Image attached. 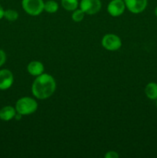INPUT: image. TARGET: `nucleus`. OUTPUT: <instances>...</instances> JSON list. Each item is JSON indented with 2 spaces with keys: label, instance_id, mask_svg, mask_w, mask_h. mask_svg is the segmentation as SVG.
<instances>
[{
  "label": "nucleus",
  "instance_id": "dca6fc26",
  "mask_svg": "<svg viewBox=\"0 0 157 158\" xmlns=\"http://www.w3.org/2000/svg\"><path fill=\"white\" fill-rule=\"evenodd\" d=\"M119 155L118 154V153L113 151H108V152L105 154V157L106 158H119Z\"/></svg>",
  "mask_w": 157,
  "mask_h": 158
},
{
  "label": "nucleus",
  "instance_id": "9d476101",
  "mask_svg": "<svg viewBox=\"0 0 157 158\" xmlns=\"http://www.w3.org/2000/svg\"><path fill=\"white\" fill-rule=\"evenodd\" d=\"M16 110L13 106H6L0 110V120L3 121H9L15 118Z\"/></svg>",
  "mask_w": 157,
  "mask_h": 158
},
{
  "label": "nucleus",
  "instance_id": "aec40b11",
  "mask_svg": "<svg viewBox=\"0 0 157 158\" xmlns=\"http://www.w3.org/2000/svg\"><path fill=\"white\" fill-rule=\"evenodd\" d=\"M155 104H156V107H157V100H156V103H155Z\"/></svg>",
  "mask_w": 157,
  "mask_h": 158
},
{
  "label": "nucleus",
  "instance_id": "423d86ee",
  "mask_svg": "<svg viewBox=\"0 0 157 158\" xmlns=\"http://www.w3.org/2000/svg\"><path fill=\"white\" fill-rule=\"evenodd\" d=\"M124 2L128 10L134 14L143 12L148 4V0H124Z\"/></svg>",
  "mask_w": 157,
  "mask_h": 158
},
{
  "label": "nucleus",
  "instance_id": "f257e3e1",
  "mask_svg": "<svg viewBox=\"0 0 157 158\" xmlns=\"http://www.w3.org/2000/svg\"><path fill=\"white\" fill-rule=\"evenodd\" d=\"M56 83L53 77L47 73L38 76L32 85V93L35 98L46 100L54 94Z\"/></svg>",
  "mask_w": 157,
  "mask_h": 158
},
{
  "label": "nucleus",
  "instance_id": "0eeeda50",
  "mask_svg": "<svg viewBox=\"0 0 157 158\" xmlns=\"http://www.w3.org/2000/svg\"><path fill=\"white\" fill-rule=\"evenodd\" d=\"M124 0H112L107 6V11L112 16L118 17L123 14L126 9Z\"/></svg>",
  "mask_w": 157,
  "mask_h": 158
},
{
  "label": "nucleus",
  "instance_id": "4468645a",
  "mask_svg": "<svg viewBox=\"0 0 157 158\" xmlns=\"http://www.w3.org/2000/svg\"><path fill=\"white\" fill-rule=\"evenodd\" d=\"M4 18L9 22H14L18 18V13L14 9H6L4 12Z\"/></svg>",
  "mask_w": 157,
  "mask_h": 158
},
{
  "label": "nucleus",
  "instance_id": "a211bd4d",
  "mask_svg": "<svg viewBox=\"0 0 157 158\" xmlns=\"http://www.w3.org/2000/svg\"><path fill=\"white\" fill-rule=\"evenodd\" d=\"M4 12H5V10L3 9L2 6L0 5V20H1L2 18H4Z\"/></svg>",
  "mask_w": 157,
  "mask_h": 158
},
{
  "label": "nucleus",
  "instance_id": "f8f14e48",
  "mask_svg": "<svg viewBox=\"0 0 157 158\" xmlns=\"http://www.w3.org/2000/svg\"><path fill=\"white\" fill-rule=\"evenodd\" d=\"M61 4L63 9L69 12H73L78 7V0H61Z\"/></svg>",
  "mask_w": 157,
  "mask_h": 158
},
{
  "label": "nucleus",
  "instance_id": "1a4fd4ad",
  "mask_svg": "<svg viewBox=\"0 0 157 158\" xmlns=\"http://www.w3.org/2000/svg\"><path fill=\"white\" fill-rule=\"evenodd\" d=\"M44 66L39 61H32L27 66V71L30 75L38 77L44 72Z\"/></svg>",
  "mask_w": 157,
  "mask_h": 158
},
{
  "label": "nucleus",
  "instance_id": "6e6552de",
  "mask_svg": "<svg viewBox=\"0 0 157 158\" xmlns=\"http://www.w3.org/2000/svg\"><path fill=\"white\" fill-rule=\"evenodd\" d=\"M14 81L12 73L9 69H3L0 70V89L6 90L12 86Z\"/></svg>",
  "mask_w": 157,
  "mask_h": 158
},
{
  "label": "nucleus",
  "instance_id": "2eb2a0df",
  "mask_svg": "<svg viewBox=\"0 0 157 158\" xmlns=\"http://www.w3.org/2000/svg\"><path fill=\"white\" fill-rule=\"evenodd\" d=\"M85 12L81 9H76L73 11L72 15V19L75 23H79L84 19Z\"/></svg>",
  "mask_w": 157,
  "mask_h": 158
},
{
  "label": "nucleus",
  "instance_id": "f3484780",
  "mask_svg": "<svg viewBox=\"0 0 157 158\" xmlns=\"http://www.w3.org/2000/svg\"><path fill=\"white\" fill-rule=\"evenodd\" d=\"M6 61V54L3 50L0 49V67L4 65Z\"/></svg>",
  "mask_w": 157,
  "mask_h": 158
},
{
  "label": "nucleus",
  "instance_id": "7ed1b4c3",
  "mask_svg": "<svg viewBox=\"0 0 157 158\" xmlns=\"http://www.w3.org/2000/svg\"><path fill=\"white\" fill-rule=\"evenodd\" d=\"M22 6L26 13L32 16L40 15L44 11L43 0H22Z\"/></svg>",
  "mask_w": 157,
  "mask_h": 158
},
{
  "label": "nucleus",
  "instance_id": "6ab92c4d",
  "mask_svg": "<svg viewBox=\"0 0 157 158\" xmlns=\"http://www.w3.org/2000/svg\"><path fill=\"white\" fill-rule=\"evenodd\" d=\"M155 16L157 17V6L155 7Z\"/></svg>",
  "mask_w": 157,
  "mask_h": 158
},
{
  "label": "nucleus",
  "instance_id": "9b49d317",
  "mask_svg": "<svg viewBox=\"0 0 157 158\" xmlns=\"http://www.w3.org/2000/svg\"><path fill=\"white\" fill-rule=\"evenodd\" d=\"M145 94L146 97L152 100H157V83L151 82L146 85L145 88Z\"/></svg>",
  "mask_w": 157,
  "mask_h": 158
},
{
  "label": "nucleus",
  "instance_id": "20e7f679",
  "mask_svg": "<svg viewBox=\"0 0 157 158\" xmlns=\"http://www.w3.org/2000/svg\"><path fill=\"white\" fill-rule=\"evenodd\" d=\"M102 46L109 51H115L122 46V40L115 34H106L102 40Z\"/></svg>",
  "mask_w": 157,
  "mask_h": 158
},
{
  "label": "nucleus",
  "instance_id": "39448f33",
  "mask_svg": "<svg viewBox=\"0 0 157 158\" xmlns=\"http://www.w3.org/2000/svg\"><path fill=\"white\" fill-rule=\"evenodd\" d=\"M80 9L88 15H94L100 11L102 3L100 0H81Z\"/></svg>",
  "mask_w": 157,
  "mask_h": 158
},
{
  "label": "nucleus",
  "instance_id": "f03ea898",
  "mask_svg": "<svg viewBox=\"0 0 157 158\" xmlns=\"http://www.w3.org/2000/svg\"><path fill=\"white\" fill-rule=\"evenodd\" d=\"M15 108L16 112L21 115H30L36 111L38 108V103L33 98L24 97L17 100Z\"/></svg>",
  "mask_w": 157,
  "mask_h": 158
},
{
  "label": "nucleus",
  "instance_id": "ddd939ff",
  "mask_svg": "<svg viewBox=\"0 0 157 158\" xmlns=\"http://www.w3.org/2000/svg\"><path fill=\"white\" fill-rule=\"evenodd\" d=\"M58 4L54 0H49L44 2V11L49 13H55L58 11Z\"/></svg>",
  "mask_w": 157,
  "mask_h": 158
}]
</instances>
